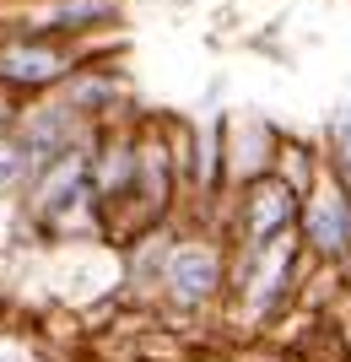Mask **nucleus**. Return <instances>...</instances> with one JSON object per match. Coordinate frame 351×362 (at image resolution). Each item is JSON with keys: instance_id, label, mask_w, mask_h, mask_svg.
<instances>
[{"instance_id": "7ed1b4c3", "label": "nucleus", "mask_w": 351, "mask_h": 362, "mask_svg": "<svg viewBox=\"0 0 351 362\" xmlns=\"http://www.w3.org/2000/svg\"><path fill=\"white\" fill-rule=\"evenodd\" d=\"M292 216H297V189L287 179H254L244 195V243L249 255L265 249V243L287 238L292 233Z\"/></svg>"}, {"instance_id": "423d86ee", "label": "nucleus", "mask_w": 351, "mask_h": 362, "mask_svg": "<svg viewBox=\"0 0 351 362\" xmlns=\"http://www.w3.org/2000/svg\"><path fill=\"white\" fill-rule=\"evenodd\" d=\"M28 179H32V157H28V146L11 136V124H6V130H0V200L22 195Z\"/></svg>"}, {"instance_id": "f03ea898", "label": "nucleus", "mask_w": 351, "mask_h": 362, "mask_svg": "<svg viewBox=\"0 0 351 362\" xmlns=\"http://www.w3.org/2000/svg\"><path fill=\"white\" fill-rule=\"evenodd\" d=\"M216 287H222V249L216 243L189 238L162 255V298L173 308H200L216 298Z\"/></svg>"}, {"instance_id": "39448f33", "label": "nucleus", "mask_w": 351, "mask_h": 362, "mask_svg": "<svg viewBox=\"0 0 351 362\" xmlns=\"http://www.w3.org/2000/svg\"><path fill=\"white\" fill-rule=\"evenodd\" d=\"M119 22V0H44L38 22H28L22 33H44V38H71L76 44L81 33L108 28Z\"/></svg>"}, {"instance_id": "0eeeda50", "label": "nucleus", "mask_w": 351, "mask_h": 362, "mask_svg": "<svg viewBox=\"0 0 351 362\" xmlns=\"http://www.w3.org/2000/svg\"><path fill=\"white\" fill-rule=\"evenodd\" d=\"M330 141H335V163H340V173L351 179V108H346V114H335V124H330Z\"/></svg>"}, {"instance_id": "20e7f679", "label": "nucleus", "mask_w": 351, "mask_h": 362, "mask_svg": "<svg viewBox=\"0 0 351 362\" xmlns=\"http://www.w3.org/2000/svg\"><path fill=\"white\" fill-rule=\"evenodd\" d=\"M303 238L319 255H346L351 249V195L340 184H319L303 211Z\"/></svg>"}, {"instance_id": "f257e3e1", "label": "nucleus", "mask_w": 351, "mask_h": 362, "mask_svg": "<svg viewBox=\"0 0 351 362\" xmlns=\"http://www.w3.org/2000/svg\"><path fill=\"white\" fill-rule=\"evenodd\" d=\"M76 65H81V54L71 38H44V33L0 38V92H16V98L54 92Z\"/></svg>"}]
</instances>
